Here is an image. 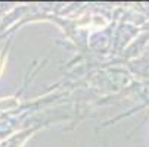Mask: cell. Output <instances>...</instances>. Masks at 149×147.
Listing matches in <instances>:
<instances>
[{
    "instance_id": "obj_1",
    "label": "cell",
    "mask_w": 149,
    "mask_h": 147,
    "mask_svg": "<svg viewBox=\"0 0 149 147\" xmlns=\"http://www.w3.org/2000/svg\"><path fill=\"white\" fill-rule=\"evenodd\" d=\"M3 62H5L3 56H0V74H2V71H3Z\"/></svg>"
}]
</instances>
